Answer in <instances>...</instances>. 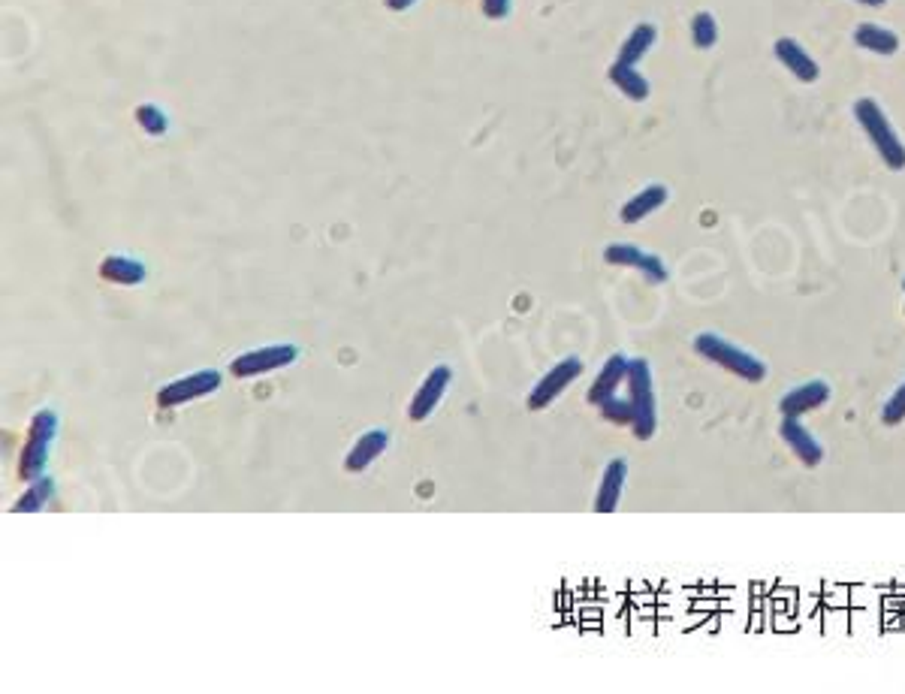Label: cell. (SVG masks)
<instances>
[{
    "label": "cell",
    "instance_id": "1",
    "mask_svg": "<svg viewBox=\"0 0 905 694\" xmlns=\"http://www.w3.org/2000/svg\"><path fill=\"white\" fill-rule=\"evenodd\" d=\"M854 118L863 127V133L869 136V142L875 145V151L881 154V160L893 172L905 169V145H902L899 133L893 130V124L887 121L884 109L872 97H863V100L854 103Z\"/></svg>",
    "mask_w": 905,
    "mask_h": 694
},
{
    "label": "cell",
    "instance_id": "2",
    "mask_svg": "<svg viewBox=\"0 0 905 694\" xmlns=\"http://www.w3.org/2000/svg\"><path fill=\"white\" fill-rule=\"evenodd\" d=\"M694 351L700 357H706L709 363H718L721 369H728V372H734V375H740L752 384L767 378V366L758 357H752L749 351H743V347H737L731 341H724L715 332H700L694 338Z\"/></svg>",
    "mask_w": 905,
    "mask_h": 694
},
{
    "label": "cell",
    "instance_id": "3",
    "mask_svg": "<svg viewBox=\"0 0 905 694\" xmlns=\"http://www.w3.org/2000/svg\"><path fill=\"white\" fill-rule=\"evenodd\" d=\"M628 402L634 411V435L640 441H649L655 435L658 426V414H655V390H652V372L646 360H628Z\"/></svg>",
    "mask_w": 905,
    "mask_h": 694
},
{
    "label": "cell",
    "instance_id": "4",
    "mask_svg": "<svg viewBox=\"0 0 905 694\" xmlns=\"http://www.w3.org/2000/svg\"><path fill=\"white\" fill-rule=\"evenodd\" d=\"M55 432H58V417L55 411H40L34 420H31V429H28V441L22 447V459H19V477L34 483L43 477V468H46V456H49V447L55 441Z\"/></svg>",
    "mask_w": 905,
    "mask_h": 694
},
{
    "label": "cell",
    "instance_id": "5",
    "mask_svg": "<svg viewBox=\"0 0 905 694\" xmlns=\"http://www.w3.org/2000/svg\"><path fill=\"white\" fill-rule=\"evenodd\" d=\"M299 347L296 344H269V347H257V351L239 354L230 363V372L236 378H254V375H266L275 369H287L290 363H296Z\"/></svg>",
    "mask_w": 905,
    "mask_h": 694
},
{
    "label": "cell",
    "instance_id": "6",
    "mask_svg": "<svg viewBox=\"0 0 905 694\" xmlns=\"http://www.w3.org/2000/svg\"><path fill=\"white\" fill-rule=\"evenodd\" d=\"M221 384H224V378H221V372H215V369L194 372V375H185V378H178V381H169V384L157 393V405H160V408L188 405V402H194V399L212 396Z\"/></svg>",
    "mask_w": 905,
    "mask_h": 694
},
{
    "label": "cell",
    "instance_id": "7",
    "mask_svg": "<svg viewBox=\"0 0 905 694\" xmlns=\"http://www.w3.org/2000/svg\"><path fill=\"white\" fill-rule=\"evenodd\" d=\"M580 375H583V363H580L577 357L562 360L559 366H553L547 375H543V378L534 384V390H531V396H528V408H531V411H543L550 402H556V399H559Z\"/></svg>",
    "mask_w": 905,
    "mask_h": 694
},
{
    "label": "cell",
    "instance_id": "8",
    "mask_svg": "<svg viewBox=\"0 0 905 694\" xmlns=\"http://www.w3.org/2000/svg\"><path fill=\"white\" fill-rule=\"evenodd\" d=\"M604 260L610 266H631V269H640L652 284H664L667 281V266L658 254H649V251H640L637 245H628V242H616V245H607L604 248Z\"/></svg>",
    "mask_w": 905,
    "mask_h": 694
},
{
    "label": "cell",
    "instance_id": "9",
    "mask_svg": "<svg viewBox=\"0 0 905 694\" xmlns=\"http://www.w3.org/2000/svg\"><path fill=\"white\" fill-rule=\"evenodd\" d=\"M450 381H453L450 366H435V369L426 375V381L420 384V390H417V396H414V402H411V408H408V417H411L414 423H423V420L441 405V399H444Z\"/></svg>",
    "mask_w": 905,
    "mask_h": 694
},
{
    "label": "cell",
    "instance_id": "10",
    "mask_svg": "<svg viewBox=\"0 0 905 694\" xmlns=\"http://www.w3.org/2000/svg\"><path fill=\"white\" fill-rule=\"evenodd\" d=\"M773 52H776L779 64H782L788 73H794V79H800V82H806V85L818 82L821 67H818V61L803 49L800 40H794V37H779L776 46H773Z\"/></svg>",
    "mask_w": 905,
    "mask_h": 694
},
{
    "label": "cell",
    "instance_id": "11",
    "mask_svg": "<svg viewBox=\"0 0 905 694\" xmlns=\"http://www.w3.org/2000/svg\"><path fill=\"white\" fill-rule=\"evenodd\" d=\"M779 435L785 438V444L797 453V459H800L803 465L812 468V465L821 462L824 450H821V444L812 438V432L800 423V417H785L782 426H779Z\"/></svg>",
    "mask_w": 905,
    "mask_h": 694
},
{
    "label": "cell",
    "instance_id": "12",
    "mask_svg": "<svg viewBox=\"0 0 905 694\" xmlns=\"http://www.w3.org/2000/svg\"><path fill=\"white\" fill-rule=\"evenodd\" d=\"M390 444V435L387 429H369L366 435H359V441L347 450L344 456V468L347 471H366Z\"/></svg>",
    "mask_w": 905,
    "mask_h": 694
},
{
    "label": "cell",
    "instance_id": "13",
    "mask_svg": "<svg viewBox=\"0 0 905 694\" xmlns=\"http://www.w3.org/2000/svg\"><path fill=\"white\" fill-rule=\"evenodd\" d=\"M827 399H830V387H827L824 381H809V384L791 390V393L779 402V411H782V417H803V414L821 408Z\"/></svg>",
    "mask_w": 905,
    "mask_h": 694
},
{
    "label": "cell",
    "instance_id": "14",
    "mask_svg": "<svg viewBox=\"0 0 905 694\" xmlns=\"http://www.w3.org/2000/svg\"><path fill=\"white\" fill-rule=\"evenodd\" d=\"M625 378H628V360H625L622 354H613V357L604 363V369H601L598 381L592 384V390H589V402L601 408L607 399H613V396H616V390L622 387V381H625Z\"/></svg>",
    "mask_w": 905,
    "mask_h": 694
},
{
    "label": "cell",
    "instance_id": "15",
    "mask_svg": "<svg viewBox=\"0 0 905 694\" xmlns=\"http://www.w3.org/2000/svg\"><path fill=\"white\" fill-rule=\"evenodd\" d=\"M667 188L664 185H646L640 194H634L625 206H622V224H640L643 218H649L652 212H658L667 203Z\"/></svg>",
    "mask_w": 905,
    "mask_h": 694
},
{
    "label": "cell",
    "instance_id": "16",
    "mask_svg": "<svg viewBox=\"0 0 905 694\" xmlns=\"http://www.w3.org/2000/svg\"><path fill=\"white\" fill-rule=\"evenodd\" d=\"M625 477H628L625 459H613V462L607 465L604 477H601V489H598V498H595V510H598V513H613V510L619 507Z\"/></svg>",
    "mask_w": 905,
    "mask_h": 694
},
{
    "label": "cell",
    "instance_id": "17",
    "mask_svg": "<svg viewBox=\"0 0 905 694\" xmlns=\"http://www.w3.org/2000/svg\"><path fill=\"white\" fill-rule=\"evenodd\" d=\"M854 43H857L860 49H866V52H872V55H884V58H890V55H896V52H899V37H896L893 31H887V28L875 25V22H863V25H857V31H854Z\"/></svg>",
    "mask_w": 905,
    "mask_h": 694
},
{
    "label": "cell",
    "instance_id": "18",
    "mask_svg": "<svg viewBox=\"0 0 905 694\" xmlns=\"http://www.w3.org/2000/svg\"><path fill=\"white\" fill-rule=\"evenodd\" d=\"M100 275L112 284H124V287H136L145 281V266L133 257H124V254H109L103 263H100Z\"/></svg>",
    "mask_w": 905,
    "mask_h": 694
},
{
    "label": "cell",
    "instance_id": "19",
    "mask_svg": "<svg viewBox=\"0 0 905 694\" xmlns=\"http://www.w3.org/2000/svg\"><path fill=\"white\" fill-rule=\"evenodd\" d=\"M610 82L628 97V100H634V103H643L646 97H649V82H646V76L634 67V64H622V61H616L613 67H610Z\"/></svg>",
    "mask_w": 905,
    "mask_h": 694
},
{
    "label": "cell",
    "instance_id": "20",
    "mask_svg": "<svg viewBox=\"0 0 905 694\" xmlns=\"http://www.w3.org/2000/svg\"><path fill=\"white\" fill-rule=\"evenodd\" d=\"M655 40H658V31H655V25H649V22H640L631 34H628V40L622 43V49H619V61L622 64H640L646 55H649V49L655 46Z\"/></svg>",
    "mask_w": 905,
    "mask_h": 694
},
{
    "label": "cell",
    "instance_id": "21",
    "mask_svg": "<svg viewBox=\"0 0 905 694\" xmlns=\"http://www.w3.org/2000/svg\"><path fill=\"white\" fill-rule=\"evenodd\" d=\"M55 495V483L49 480V477H40V480H34L31 486H28V492L16 501V513H34V510H43L46 507V501Z\"/></svg>",
    "mask_w": 905,
    "mask_h": 694
},
{
    "label": "cell",
    "instance_id": "22",
    "mask_svg": "<svg viewBox=\"0 0 905 694\" xmlns=\"http://www.w3.org/2000/svg\"><path fill=\"white\" fill-rule=\"evenodd\" d=\"M688 31H691V43H694L697 49H712V46L718 43V22H715V16L706 13V10H703V13H694Z\"/></svg>",
    "mask_w": 905,
    "mask_h": 694
},
{
    "label": "cell",
    "instance_id": "23",
    "mask_svg": "<svg viewBox=\"0 0 905 694\" xmlns=\"http://www.w3.org/2000/svg\"><path fill=\"white\" fill-rule=\"evenodd\" d=\"M136 121H139V127H142L145 133H151V136H163V133L169 130L166 115H163L157 106H151V103H145V106L136 109Z\"/></svg>",
    "mask_w": 905,
    "mask_h": 694
},
{
    "label": "cell",
    "instance_id": "24",
    "mask_svg": "<svg viewBox=\"0 0 905 694\" xmlns=\"http://www.w3.org/2000/svg\"><path fill=\"white\" fill-rule=\"evenodd\" d=\"M881 420H884L887 426H896V423L905 420V384L887 399V405H884V411H881Z\"/></svg>",
    "mask_w": 905,
    "mask_h": 694
},
{
    "label": "cell",
    "instance_id": "25",
    "mask_svg": "<svg viewBox=\"0 0 905 694\" xmlns=\"http://www.w3.org/2000/svg\"><path fill=\"white\" fill-rule=\"evenodd\" d=\"M601 414H604L610 423H631V420H634L631 402H628V399L622 402V399H616V396H613V399H607V402L601 405Z\"/></svg>",
    "mask_w": 905,
    "mask_h": 694
},
{
    "label": "cell",
    "instance_id": "26",
    "mask_svg": "<svg viewBox=\"0 0 905 694\" xmlns=\"http://www.w3.org/2000/svg\"><path fill=\"white\" fill-rule=\"evenodd\" d=\"M513 7V0H483V13L489 19H504Z\"/></svg>",
    "mask_w": 905,
    "mask_h": 694
},
{
    "label": "cell",
    "instance_id": "27",
    "mask_svg": "<svg viewBox=\"0 0 905 694\" xmlns=\"http://www.w3.org/2000/svg\"><path fill=\"white\" fill-rule=\"evenodd\" d=\"M417 0H387V7L390 10H408V7H414Z\"/></svg>",
    "mask_w": 905,
    "mask_h": 694
},
{
    "label": "cell",
    "instance_id": "28",
    "mask_svg": "<svg viewBox=\"0 0 905 694\" xmlns=\"http://www.w3.org/2000/svg\"><path fill=\"white\" fill-rule=\"evenodd\" d=\"M857 4H863V7H884L887 0H857Z\"/></svg>",
    "mask_w": 905,
    "mask_h": 694
},
{
    "label": "cell",
    "instance_id": "29",
    "mask_svg": "<svg viewBox=\"0 0 905 694\" xmlns=\"http://www.w3.org/2000/svg\"><path fill=\"white\" fill-rule=\"evenodd\" d=\"M902 290H905V281H902Z\"/></svg>",
    "mask_w": 905,
    "mask_h": 694
}]
</instances>
